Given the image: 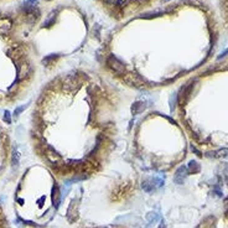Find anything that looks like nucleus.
I'll use <instances>...</instances> for the list:
<instances>
[{
    "mask_svg": "<svg viewBox=\"0 0 228 228\" xmlns=\"http://www.w3.org/2000/svg\"><path fill=\"white\" fill-rule=\"evenodd\" d=\"M145 109V104L143 102H136L134 105H133V113L134 114H138L140 112H143Z\"/></svg>",
    "mask_w": 228,
    "mask_h": 228,
    "instance_id": "obj_5",
    "label": "nucleus"
},
{
    "mask_svg": "<svg viewBox=\"0 0 228 228\" xmlns=\"http://www.w3.org/2000/svg\"><path fill=\"white\" fill-rule=\"evenodd\" d=\"M227 53H228V48H227V50H226V51H225V52H222V55H221V56H220L218 58H222V57H223V56H226Z\"/></svg>",
    "mask_w": 228,
    "mask_h": 228,
    "instance_id": "obj_10",
    "label": "nucleus"
},
{
    "mask_svg": "<svg viewBox=\"0 0 228 228\" xmlns=\"http://www.w3.org/2000/svg\"><path fill=\"white\" fill-rule=\"evenodd\" d=\"M159 218H160V217H159V215H158V213H155V212H150V213L148 215V221H149L150 223L156 222Z\"/></svg>",
    "mask_w": 228,
    "mask_h": 228,
    "instance_id": "obj_7",
    "label": "nucleus"
},
{
    "mask_svg": "<svg viewBox=\"0 0 228 228\" xmlns=\"http://www.w3.org/2000/svg\"><path fill=\"white\" fill-rule=\"evenodd\" d=\"M4 120H6V123H8V124H10V123H11V119H10V114H9V112H6V113H5V115H4Z\"/></svg>",
    "mask_w": 228,
    "mask_h": 228,
    "instance_id": "obj_8",
    "label": "nucleus"
},
{
    "mask_svg": "<svg viewBox=\"0 0 228 228\" xmlns=\"http://www.w3.org/2000/svg\"><path fill=\"white\" fill-rule=\"evenodd\" d=\"M213 156L215 158H226V156H228V149H221V150H218L217 153L213 154Z\"/></svg>",
    "mask_w": 228,
    "mask_h": 228,
    "instance_id": "obj_6",
    "label": "nucleus"
},
{
    "mask_svg": "<svg viewBox=\"0 0 228 228\" xmlns=\"http://www.w3.org/2000/svg\"><path fill=\"white\" fill-rule=\"evenodd\" d=\"M187 175H189V170H187V167H186V166H181V167H179V170L176 171L174 180H175V182H176V184L182 185Z\"/></svg>",
    "mask_w": 228,
    "mask_h": 228,
    "instance_id": "obj_2",
    "label": "nucleus"
},
{
    "mask_svg": "<svg viewBox=\"0 0 228 228\" xmlns=\"http://www.w3.org/2000/svg\"><path fill=\"white\" fill-rule=\"evenodd\" d=\"M11 29V21L9 19H0V33L1 35H5L10 31Z\"/></svg>",
    "mask_w": 228,
    "mask_h": 228,
    "instance_id": "obj_3",
    "label": "nucleus"
},
{
    "mask_svg": "<svg viewBox=\"0 0 228 228\" xmlns=\"http://www.w3.org/2000/svg\"><path fill=\"white\" fill-rule=\"evenodd\" d=\"M225 211H226V213H228V197L225 200Z\"/></svg>",
    "mask_w": 228,
    "mask_h": 228,
    "instance_id": "obj_9",
    "label": "nucleus"
},
{
    "mask_svg": "<svg viewBox=\"0 0 228 228\" xmlns=\"http://www.w3.org/2000/svg\"><path fill=\"white\" fill-rule=\"evenodd\" d=\"M164 1H169V0H164Z\"/></svg>",
    "mask_w": 228,
    "mask_h": 228,
    "instance_id": "obj_12",
    "label": "nucleus"
},
{
    "mask_svg": "<svg viewBox=\"0 0 228 228\" xmlns=\"http://www.w3.org/2000/svg\"><path fill=\"white\" fill-rule=\"evenodd\" d=\"M159 228H164V227H163V226H160V227H159Z\"/></svg>",
    "mask_w": 228,
    "mask_h": 228,
    "instance_id": "obj_11",
    "label": "nucleus"
},
{
    "mask_svg": "<svg viewBox=\"0 0 228 228\" xmlns=\"http://www.w3.org/2000/svg\"><path fill=\"white\" fill-rule=\"evenodd\" d=\"M107 63L109 65V67L112 68V69H114L115 72H123L124 71V65L114 56V55H110L108 58H107Z\"/></svg>",
    "mask_w": 228,
    "mask_h": 228,
    "instance_id": "obj_1",
    "label": "nucleus"
},
{
    "mask_svg": "<svg viewBox=\"0 0 228 228\" xmlns=\"http://www.w3.org/2000/svg\"><path fill=\"white\" fill-rule=\"evenodd\" d=\"M187 170H189V172H194V174H197L200 170H201V167H200V165L196 163V161H190L189 164V166H187Z\"/></svg>",
    "mask_w": 228,
    "mask_h": 228,
    "instance_id": "obj_4",
    "label": "nucleus"
}]
</instances>
